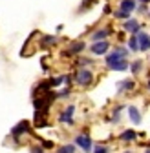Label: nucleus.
<instances>
[{"instance_id": "18", "label": "nucleus", "mask_w": 150, "mask_h": 153, "mask_svg": "<svg viewBox=\"0 0 150 153\" xmlns=\"http://www.w3.org/2000/svg\"><path fill=\"white\" fill-rule=\"evenodd\" d=\"M61 151L62 153H70V151H73V146H64V148H61Z\"/></svg>"}, {"instance_id": "17", "label": "nucleus", "mask_w": 150, "mask_h": 153, "mask_svg": "<svg viewBox=\"0 0 150 153\" xmlns=\"http://www.w3.org/2000/svg\"><path fill=\"white\" fill-rule=\"evenodd\" d=\"M132 86H134L132 82H123V84H119V89H124V88H126V89H130Z\"/></svg>"}, {"instance_id": "13", "label": "nucleus", "mask_w": 150, "mask_h": 153, "mask_svg": "<svg viewBox=\"0 0 150 153\" xmlns=\"http://www.w3.org/2000/svg\"><path fill=\"white\" fill-rule=\"evenodd\" d=\"M121 139H123V140H134V139H136V133H134L132 129H126V131L121 133Z\"/></svg>"}, {"instance_id": "2", "label": "nucleus", "mask_w": 150, "mask_h": 153, "mask_svg": "<svg viewBox=\"0 0 150 153\" xmlns=\"http://www.w3.org/2000/svg\"><path fill=\"white\" fill-rule=\"evenodd\" d=\"M92 80H93V73H92V71L81 69V71L77 73V82H79L81 86H88V84H92Z\"/></svg>"}, {"instance_id": "19", "label": "nucleus", "mask_w": 150, "mask_h": 153, "mask_svg": "<svg viewBox=\"0 0 150 153\" xmlns=\"http://www.w3.org/2000/svg\"><path fill=\"white\" fill-rule=\"evenodd\" d=\"M95 151H97V153H106L108 149H106V148H103V146H95Z\"/></svg>"}, {"instance_id": "6", "label": "nucleus", "mask_w": 150, "mask_h": 153, "mask_svg": "<svg viewBox=\"0 0 150 153\" xmlns=\"http://www.w3.org/2000/svg\"><path fill=\"white\" fill-rule=\"evenodd\" d=\"M106 49H108V42H97L95 40V44L92 46V53H95V55H104Z\"/></svg>"}, {"instance_id": "9", "label": "nucleus", "mask_w": 150, "mask_h": 153, "mask_svg": "<svg viewBox=\"0 0 150 153\" xmlns=\"http://www.w3.org/2000/svg\"><path fill=\"white\" fill-rule=\"evenodd\" d=\"M128 115H130V119H132L134 124H141V115H139V111H137L136 106H130L128 108Z\"/></svg>"}, {"instance_id": "16", "label": "nucleus", "mask_w": 150, "mask_h": 153, "mask_svg": "<svg viewBox=\"0 0 150 153\" xmlns=\"http://www.w3.org/2000/svg\"><path fill=\"white\" fill-rule=\"evenodd\" d=\"M139 69H141V62L137 60V62H134V66H132V71H134V73H139Z\"/></svg>"}, {"instance_id": "12", "label": "nucleus", "mask_w": 150, "mask_h": 153, "mask_svg": "<svg viewBox=\"0 0 150 153\" xmlns=\"http://www.w3.org/2000/svg\"><path fill=\"white\" fill-rule=\"evenodd\" d=\"M22 131H28V122H20V124H18V126L13 129V135L16 137V135H20Z\"/></svg>"}, {"instance_id": "11", "label": "nucleus", "mask_w": 150, "mask_h": 153, "mask_svg": "<svg viewBox=\"0 0 150 153\" xmlns=\"http://www.w3.org/2000/svg\"><path fill=\"white\" fill-rule=\"evenodd\" d=\"M82 49H84V42H75V44H71V46H70L68 53H81Z\"/></svg>"}, {"instance_id": "4", "label": "nucleus", "mask_w": 150, "mask_h": 153, "mask_svg": "<svg viewBox=\"0 0 150 153\" xmlns=\"http://www.w3.org/2000/svg\"><path fill=\"white\" fill-rule=\"evenodd\" d=\"M126 56V49H116V51H112V55L106 56V64L108 62H116V60H121Z\"/></svg>"}, {"instance_id": "14", "label": "nucleus", "mask_w": 150, "mask_h": 153, "mask_svg": "<svg viewBox=\"0 0 150 153\" xmlns=\"http://www.w3.org/2000/svg\"><path fill=\"white\" fill-rule=\"evenodd\" d=\"M106 35H108V31L106 29H101V31H97L95 35H93V40H103Z\"/></svg>"}, {"instance_id": "15", "label": "nucleus", "mask_w": 150, "mask_h": 153, "mask_svg": "<svg viewBox=\"0 0 150 153\" xmlns=\"http://www.w3.org/2000/svg\"><path fill=\"white\" fill-rule=\"evenodd\" d=\"M128 46H130V49H134V51H139V48H137V38H136V36H132V38H130Z\"/></svg>"}, {"instance_id": "8", "label": "nucleus", "mask_w": 150, "mask_h": 153, "mask_svg": "<svg viewBox=\"0 0 150 153\" xmlns=\"http://www.w3.org/2000/svg\"><path fill=\"white\" fill-rule=\"evenodd\" d=\"M75 142H77V144H79L82 149H92V140H90L86 135H77Z\"/></svg>"}, {"instance_id": "20", "label": "nucleus", "mask_w": 150, "mask_h": 153, "mask_svg": "<svg viewBox=\"0 0 150 153\" xmlns=\"http://www.w3.org/2000/svg\"><path fill=\"white\" fill-rule=\"evenodd\" d=\"M141 2H150V0H141Z\"/></svg>"}, {"instance_id": "1", "label": "nucleus", "mask_w": 150, "mask_h": 153, "mask_svg": "<svg viewBox=\"0 0 150 153\" xmlns=\"http://www.w3.org/2000/svg\"><path fill=\"white\" fill-rule=\"evenodd\" d=\"M134 9H136V2H134V0H123V2H121V9L117 11V16L128 18V15L132 13Z\"/></svg>"}, {"instance_id": "10", "label": "nucleus", "mask_w": 150, "mask_h": 153, "mask_svg": "<svg viewBox=\"0 0 150 153\" xmlns=\"http://www.w3.org/2000/svg\"><path fill=\"white\" fill-rule=\"evenodd\" d=\"M124 29L130 33H137L139 31V22L137 20H126L124 22Z\"/></svg>"}, {"instance_id": "21", "label": "nucleus", "mask_w": 150, "mask_h": 153, "mask_svg": "<svg viewBox=\"0 0 150 153\" xmlns=\"http://www.w3.org/2000/svg\"><path fill=\"white\" fill-rule=\"evenodd\" d=\"M148 88H150V80H148Z\"/></svg>"}, {"instance_id": "5", "label": "nucleus", "mask_w": 150, "mask_h": 153, "mask_svg": "<svg viewBox=\"0 0 150 153\" xmlns=\"http://www.w3.org/2000/svg\"><path fill=\"white\" fill-rule=\"evenodd\" d=\"M73 111H75V108H73V106H68V108L62 111V115H61V122H66V124H73V119H71Z\"/></svg>"}, {"instance_id": "7", "label": "nucleus", "mask_w": 150, "mask_h": 153, "mask_svg": "<svg viewBox=\"0 0 150 153\" xmlns=\"http://www.w3.org/2000/svg\"><path fill=\"white\" fill-rule=\"evenodd\" d=\"M108 68L110 69H116V71H124L128 68V64H126L124 59H121V60H116V62H108Z\"/></svg>"}, {"instance_id": "3", "label": "nucleus", "mask_w": 150, "mask_h": 153, "mask_svg": "<svg viewBox=\"0 0 150 153\" xmlns=\"http://www.w3.org/2000/svg\"><path fill=\"white\" fill-rule=\"evenodd\" d=\"M136 38H137V48H139L141 51L150 49V36H148L146 33H137Z\"/></svg>"}]
</instances>
